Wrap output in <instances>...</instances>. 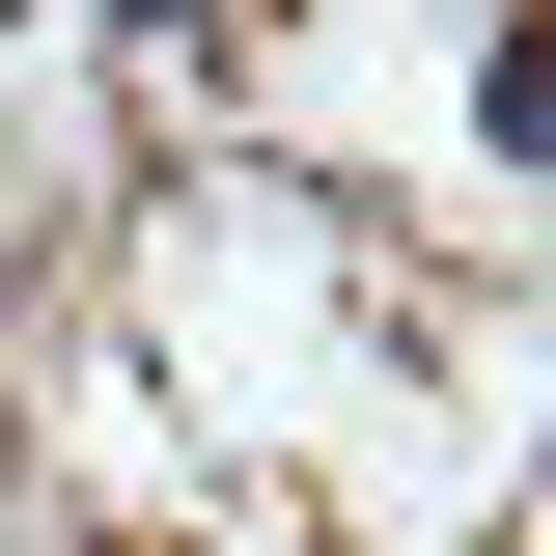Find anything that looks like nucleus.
<instances>
[{"mask_svg":"<svg viewBox=\"0 0 556 556\" xmlns=\"http://www.w3.org/2000/svg\"><path fill=\"white\" fill-rule=\"evenodd\" d=\"M473 139H501V167H556V0L501 28V56H473Z\"/></svg>","mask_w":556,"mask_h":556,"instance_id":"f257e3e1","label":"nucleus"},{"mask_svg":"<svg viewBox=\"0 0 556 556\" xmlns=\"http://www.w3.org/2000/svg\"><path fill=\"white\" fill-rule=\"evenodd\" d=\"M139 556H167V529H139Z\"/></svg>","mask_w":556,"mask_h":556,"instance_id":"f03ea898","label":"nucleus"}]
</instances>
